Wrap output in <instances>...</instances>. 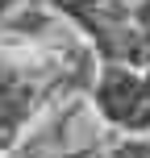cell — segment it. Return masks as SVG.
I'll return each mask as SVG.
<instances>
[{"instance_id": "7a4b0ae2", "label": "cell", "mask_w": 150, "mask_h": 158, "mask_svg": "<svg viewBox=\"0 0 150 158\" xmlns=\"http://www.w3.org/2000/svg\"><path fill=\"white\" fill-rule=\"evenodd\" d=\"M42 96H46V79L33 67L0 58V150L13 146L17 129L29 121V112L38 108Z\"/></svg>"}, {"instance_id": "277c9868", "label": "cell", "mask_w": 150, "mask_h": 158, "mask_svg": "<svg viewBox=\"0 0 150 158\" xmlns=\"http://www.w3.org/2000/svg\"><path fill=\"white\" fill-rule=\"evenodd\" d=\"M13 8H17V0H0V21H4V17L13 13Z\"/></svg>"}, {"instance_id": "3957f363", "label": "cell", "mask_w": 150, "mask_h": 158, "mask_svg": "<svg viewBox=\"0 0 150 158\" xmlns=\"http://www.w3.org/2000/svg\"><path fill=\"white\" fill-rule=\"evenodd\" d=\"M129 21H134L138 38H142V50L150 58V0H129Z\"/></svg>"}, {"instance_id": "6da1fadb", "label": "cell", "mask_w": 150, "mask_h": 158, "mask_svg": "<svg viewBox=\"0 0 150 158\" xmlns=\"http://www.w3.org/2000/svg\"><path fill=\"white\" fill-rule=\"evenodd\" d=\"M92 100H96V112L109 125L125 129V133H146L150 129V83H146L142 67L100 63Z\"/></svg>"}]
</instances>
